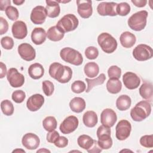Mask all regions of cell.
<instances>
[{"label": "cell", "mask_w": 153, "mask_h": 153, "mask_svg": "<svg viewBox=\"0 0 153 153\" xmlns=\"http://www.w3.org/2000/svg\"><path fill=\"white\" fill-rule=\"evenodd\" d=\"M48 73L51 78L62 84L68 82L72 76V71L70 67L58 62H54L50 65Z\"/></svg>", "instance_id": "obj_1"}, {"label": "cell", "mask_w": 153, "mask_h": 153, "mask_svg": "<svg viewBox=\"0 0 153 153\" xmlns=\"http://www.w3.org/2000/svg\"><path fill=\"white\" fill-rule=\"evenodd\" d=\"M151 112V105L148 101L142 100L131 109L130 116L133 120L140 122L149 116Z\"/></svg>", "instance_id": "obj_2"}, {"label": "cell", "mask_w": 153, "mask_h": 153, "mask_svg": "<svg viewBox=\"0 0 153 153\" xmlns=\"http://www.w3.org/2000/svg\"><path fill=\"white\" fill-rule=\"evenodd\" d=\"M148 15V12L145 10H141L134 13L128 19V26L134 31L143 30L146 25Z\"/></svg>", "instance_id": "obj_3"}, {"label": "cell", "mask_w": 153, "mask_h": 153, "mask_svg": "<svg viewBox=\"0 0 153 153\" xmlns=\"http://www.w3.org/2000/svg\"><path fill=\"white\" fill-rule=\"evenodd\" d=\"M60 56L63 61L75 66L81 65L83 62L82 54L78 51L71 47L62 48L60 51Z\"/></svg>", "instance_id": "obj_4"}, {"label": "cell", "mask_w": 153, "mask_h": 153, "mask_svg": "<svg viewBox=\"0 0 153 153\" xmlns=\"http://www.w3.org/2000/svg\"><path fill=\"white\" fill-rule=\"evenodd\" d=\"M97 42L101 49L108 54L115 51L118 45L117 40L107 32H103L98 36Z\"/></svg>", "instance_id": "obj_5"}, {"label": "cell", "mask_w": 153, "mask_h": 153, "mask_svg": "<svg viewBox=\"0 0 153 153\" xmlns=\"http://www.w3.org/2000/svg\"><path fill=\"white\" fill-rule=\"evenodd\" d=\"M78 24V19L74 14H68L65 15L58 21L56 26L65 33L75 30Z\"/></svg>", "instance_id": "obj_6"}, {"label": "cell", "mask_w": 153, "mask_h": 153, "mask_svg": "<svg viewBox=\"0 0 153 153\" xmlns=\"http://www.w3.org/2000/svg\"><path fill=\"white\" fill-rule=\"evenodd\" d=\"M133 56L138 61L148 60L153 56L152 48L146 44H139L133 49Z\"/></svg>", "instance_id": "obj_7"}, {"label": "cell", "mask_w": 153, "mask_h": 153, "mask_svg": "<svg viewBox=\"0 0 153 153\" xmlns=\"http://www.w3.org/2000/svg\"><path fill=\"white\" fill-rule=\"evenodd\" d=\"M115 136L119 140H124L127 139L131 130L130 123L126 120H120L115 127Z\"/></svg>", "instance_id": "obj_8"}, {"label": "cell", "mask_w": 153, "mask_h": 153, "mask_svg": "<svg viewBox=\"0 0 153 153\" xmlns=\"http://www.w3.org/2000/svg\"><path fill=\"white\" fill-rule=\"evenodd\" d=\"M7 78L10 85L14 88L22 87L25 83L24 75L14 68H11L7 71Z\"/></svg>", "instance_id": "obj_9"}, {"label": "cell", "mask_w": 153, "mask_h": 153, "mask_svg": "<svg viewBox=\"0 0 153 153\" xmlns=\"http://www.w3.org/2000/svg\"><path fill=\"white\" fill-rule=\"evenodd\" d=\"M79 121L76 117L70 115L62 121L60 124L59 129L63 134H69L74 131L78 127Z\"/></svg>", "instance_id": "obj_10"}, {"label": "cell", "mask_w": 153, "mask_h": 153, "mask_svg": "<svg viewBox=\"0 0 153 153\" xmlns=\"http://www.w3.org/2000/svg\"><path fill=\"white\" fill-rule=\"evenodd\" d=\"M47 13L45 8L42 5L34 7L30 13V19L35 25H41L45 21Z\"/></svg>", "instance_id": "obj_11"}, {"label": "cell", "mask_w": 153, "mask_h": 153, "mask_svg": "<svg viewBox=\"0 0 153 153\" xmlns=\"http://www.w3.org/2000/svg\"><path fill=\"white\" fill-rule=\"evenodd\" d=\"M18 53L22 59L29 62L35 59L36 51L34 48L28 43L20 44L17 48Z\"/></svg>", "instance_id": "obj_12"}, {"label": "cell", "mask_w": 153, "mask_h": 153, "mask_svg": "<svg viewBox=\"0 0 153 153\" xmlns=\"http://www.w3.org/2000/svg\"><path fill=\"white\" fill-rule=\"evenodd\" d=\"M117 5V4L114 2H102L97 5V11L102 16H116Z\"/></svg>", "instance_id": "obj_13"}, {"label": "cell", "mask_w": 153, "mask_h": 153, "mask_svg": "<svg viewBox=\"0 0 153 153\" xmlns=\"http://www.w3.org/2000/svg\"><path fill=\"white\" fill-rule=\"evenodd\" d=\"M77 4V11L78 14L83 19L89 18L93 13L92 2L90 0H78L76 1Z\"/></svg>", "instance_id": "obj_14"}, {"label": "cell", "mask_w": 153, "mask_h": 153, "mask_svg": "<svg viewBox=\"0 0 153 153\" xmlns=\"http://www.w3.org/2000/svg\"><path fill=\"white\" fill-rule=\"evenodd\" d=\"M117 120V116L113 109L106 108L102 111L100 114V123L102 125L111 128L114 126Z\"/></svg>", "instance_id": "obj_15"}, {"label": "cell", "mask_w": 153, "mask_h": 153, "mask_svg": "<svg viewBox=\"0 0 153 153\" xmlns=\"http://www.w3.org/2000/svg\"><path fill=\"white\" fill-rule=\"evenodd\" d=\"M123 81L124 86L129 90L137 88L140 84V78L131 72H127L123 76Z\"/></svg>", "instance_id": "obj_16"}, {"label": "cell", "mask_w": 153, "mask_h": 153, "mask_svg": "<svg viewBox=\"0 0 153 153\" xmlns=\"http://www.w3.org/2000/svg\"><path fill=\"white\" fill-rule=\"evenodd\" d=\"M22 143L25 148L29 150H33L39 146L40 140L36 134L33 133H27L23 136Z\"/></svg>", "instance_id": "obj_17"}, {"label": "cell", "mask_w": 153, "mask_h": 153, "mask_svg": "<svg viewBox=\"0 0 153 153\" xmlns=\"http://www.w3.org/2000/svg\"><path fill=\"white\" fill-rule=\"evenodd\" d=\"M44 103V96L41 94H35L29 97L26 102V106L29 111L35 112L39 110Z\"/></svg>", "instance_id": "obj_18"}, {"label": "cell", "mask_w": 153, "mask_h": 153, "mask_svg": "<svg viewBox=\"0 0 153 153\" xmlns=\"http://www.w3.org/2000/svg\"><path fill=\"white\" fill-rule=\"evenodd\" d=\"M11 31L14 38L22 39L27 36V26L26 23L23 21H16L12 25Z\"/></svg>", "instance_id": "obj_19"}, {"label": "cell", "mask_w": 153, "mask_h": 153, "mask_svg": "<svg viewBox=\"0 0 153 153\" xmlns=\"http://www.w3.org/2000/svg\"><path fill=\"white\" fill-rule=\"evenodd\" d=\"M47 37V33L42 27H35L31 33L32 41L35 45H41L43 44Z\"/></svg>", "instance_id": "obj_20"}, {"label": "cell", "mask_w": 153, "mask_h": 153, "mask_svg": "<svg viewBox=\"0 0 153 153\" xmlns=\"http://www.w3.org/2000/svg\"><path fill=\"white\" fill-rule=\"evenodd\" d=\"M120 41L123 47L128 48L132 47L135 44L136 38L133 33L128 31H126L121 34L120 36Z\"/></svg>", "instance_id": "obj_21"}, {"label": "cell", "mask_w": 153, "mask_h": 153, "mask_svg": "<svg viewBox=\"0 0 153 153\" xmlns=\"http://www.w3.org/2000/svg\"><path fill=\"white\" fill-rule=\"evenodd\" d=\"M45 9L47 13V16L50 18H56L60 14V7L56 1L47 0Z\"/></svg>", "instance_id": "obj_22"}, {"label": "cell", "mask_w": 153, "mask_h": 153, "mask_svg": "<svg viewBox=\"0 0 153 153\" xmlns=\"http://www.w3.org/2000/svg\"><path fill=\"white\" fill-rule=\"evenodd\" d=\"M139 94L140 96L147 100L152 101L153 96V87L152 84L149 81H145L140 87Z\"/></svg>", "instance_id": "obj_23"}, {"label": "cell", "mask_w": 153, "mask_h": 153, "mask_svg": "<svg viewBox=\"0 0 153 153\" xmlns=\"http://www.w3.org/2000/svg\"><path fill=\"white\" fill-rule=\"evenodd\" d=\"M28 74L31 78L38 79L44 75V69L41 64L35 63L29 66L28 68Z\"/></svg>", "instance_id": "obj_24"}, {"label": "cell", "mask_w": 153, "mask_h": 153, "mask_svg": "<svg viewBox=\"0 0 153 153\" xmlns=\"http://www.w3.org/2000/svg\"><path fill=\"white\" fill-rule=\"evenodd\" d=\"M84 124L90 128L94 127L97 123L98 117L96 113L93 111H88L85 112L82 117Z\"/></svg>", "instance_id": "obj_25"}, {"label": "cell", "mask_w": 153, "mask_h": 153, "mask_svg": "<svg viewBox=\"0 0 153 153\" xmlns=\"http://www.w3.org/2000/svg\"><path fill=\"white\" fill-rule=\"evenodd\" d=\"M71 109L75 113H80L85 108V101L80 97H74L69 102Z\"/></svg>", "instance_id": "obj_26"}, {"label": "cell", "mask_w": 153, "mask_h": 153, "mask_svg": "<svg viewBox=\"0 0 153 153\" xmlns=\"http://www.w3.org/2000/svg\"><path fill=\"white\" fill-rule=\"evenodd\" d=\"M65 33H63L56 26L50 27L47 32L48 39L52 41H59L64 37Z\"/></svg>", "instance_id": "obj_27"}, {"label": "cell", "mask_w": 153, "mask_h": 153, "mask_svg": "<svg viewBox=\"0 0 153 153\" xmlns=\"http://www.w3.org/2000/svg\"><path fill=\"white\" fill-rule=\"evenodd\" d=\"M131 104V98L126 94L120 96L116 100V106L118 109L121 111L127 110L130 107Z\"/></svg>", "instance_id": "obj_28"}, {"label": "cell", "mask_w": 153, "mask_h": 153, "mask_svg": "<svg viewBox=\"0 0 153 153\" xmlns=\"http://www.w3.org/2000/svg\"><path fill=\"white\" fill-rule=\"evenodd\" d=\"M122 88V83L119 79L109 78L106 82V89L111 94L118 93Z\"/></svg>", "instance_id": "obj_29"}, {"label": "cell", "mask_w": 153, "mask_h": 153, "mask_svg": "<svg viewBox=\"0 0 153 153\" xmlns=\"http://www.w3.org/2000/svg\"><path fill=\"white\" fill-rule=\"evenodd\" d=\"M85 75L88 78L96 77L99 72V65L94 62H91L85 64L84 68Z\"/></svg>", "instance_id": "obj_30"}, {"label": "cell", "mask_w": 153, "mask_h": 153, "mask_svg": "<svg viewBox=\"0 0 153 153\" xmlns=\"http://www.w3.org/2000/svg\"><path fill=\"white\" fill-rule=\"evenodd\" d=\"M106 79V76L104 74H101L99 76H98L95 79H89L85 78V80L87 82V88L86 89L85 92L88 93L90 92L91 89L98 85H102L104 83Z\"/></svg>", "instance_id": "obj_31"}, {"label": "cell", "mask_w": 153, "mask_h": 153, "mask_svg": "<svg viewBox=\"0 0 153 153\" xmlns=\"http://www.w3.org/2000/svg\"><path fill=\"white\" fill-rule=\"evenodd\" d=\"M94 139L87 134L80 135L77 139V143L81 148L88 150L93 144Z\"/></svg>", "instance_id": "obj_32"}, {"label": "cell", "mask_w": 153, "mask_h": 153, "mask_svg": "<svg viewBox=\"0 0 153 153\" xmlns=\"http://www.w3.org/2000/svg\"><path fill=\"white\" fill-rule=\"evenodd\" d=\"M98 137V144L102 149H108L112 146V139L111 134H106L100 136Z\"/></svg>", "instance_id": "obj_33"}, {"label": "cell", "mask_w": 153, "mask_h": 153, "mask_svg": "<svg viewBox=\"0 0 153 153\" xmlns=\"http://www.w3.org/2000/svg\"><path fill=\"white\" fill-rule=\"evenodd\" d=\"M57 120L53 116H48L42 121V126L47 131L54 130L57 127Z\"/></svg>", "instance_id": "obj_34"}, {"label": "cell", "mask_w": 153, "mask_h": 153, "mask_svg": "<svg viewBox=\"0 0 153 153\" xmlns=\"http://www.w3.org/2000/svg\"><path fill=\"white\" fill-rule=\"evenodd\" d=\"M1 108L3 114L7 116L13 115L14 112V106L11 101L8 99L4 100L1 103Z\"/></svg>", "instance_id": "obj_35"}, {"label": "cell", "mask_w": 153, "mask_h": 153, "mask_svg": "<svg viewBox=\"0 0 153 153\" xmlns=\"http://www.w3.org/2000/svg\"><path fill=\"white\" fill-rule=\"evenodd\" d=\"M130 6L127 2H124L117 4L116 7L117 14V15L121 16H126L129 14L130 12Z\"/></svg>", "instance_id": "obj_36"}, {"label": "cell", "mask_w": 153, "mask_h": 153, "mask_svg": "<svg viewBox=\"0 0 153 153\" xmlns=\"http://www.w3.org/2000/svg\"><path fill=\"white\" fill-rule=\"evenodd\" d=\"M86 85L84 82L81 80L75 81L71 85L72 91L76 94H79L82 93L85 90Z\"/></svg>", "instance_id": "obj_37"}, {"label": "cell", "mask_w": 153, "mask_h": 153, "mask_svg": "<svg viewBox=\"0 0 153 153\" xmlns=\"http://www.w3.org/2000/svg\"><path fill=\"white\" fill-rule=\"evenodd\" d=\"M5 12L7 17L11 20L15 21V20H17L19 18V13L18 10L16 7L12 5L8 6L5 9Z\"/></svg>", "instance_id": "obj_38"}, {"label": "cell", "mask_w": 153, "mask_h": 153, "mask_svg": "<svg viewBox=\"0 0 153 153\" xmlns=\"http://www.w3.org/2000/svg\"><path fill=\"white\" fill-rule=\"evenodd\" d=\"M42 90L47 96H50L53 94L54 90L53 83L49 80H45L42 82Z\"/></svg>", "instance_id": "obj_39"}, {"label": "cell", "mask_w": 153, "mask_h": 153, "mask_svg": "<svg viewBox=\"0 0 153 153\" xmlns=\"http://www.w3.org/2000/svg\"><path fill=\"white\" fill-rule=\"evenodd\" d=\"M108 75L109 78L119 79L121 75V69L116 65H112L109 68Z\"/></svg>", "instance_id": "obj_40"}, {"label": "cell", "mask_w": 153, "mask_h": 153, "mask_svg": "<svg viewBox=\"0 0 153 153\" xmlns=\"http://www.w3.org/2000/svg\"><path fill=\"white\" fill-rule=\"evenodd\" d=\"M85 56L89 60L96 59L99 56V50L94 46H89L85 50Z\"/></svg>", "instance_id": "obj_41"}, {"label": "cell", "mask_w": 153, "mask_h": 153, "mask_svg": "<svg viewBox=\"0 0 153 153\" xmlns=\"http://www.w3.org/2000/svg\"><path fill=\"white\" fill-rule=\"evenodd\" d=\"M139 142L142 146L151 148L153 147V135H144L140 137Z\"/></svg>", "instance_id": "obj_42"}, {"label": "cell", "mask_w": 153, "mask_h": 153, "mask_svg": "<svg viewBox=\"0 0 153 153\" xmlns=\"http://www.w3.org/2000/svg\"><path fill=\"white\" fill-rule=\"evenodd\" d=\"M25 97H26L25 93L21 90H17L14 91L11 95V98L13 100L17 103H22L25 99Z\"/></svg>", "instance_id": "obj_43"}, {"label": "cell", "mask_w": 153, "mask_h": 153, "mask_svg": "<svg viewBox=\"0 0 153 153\" xmlns=\"http://www.w3.org/2000/svg\"><path fill=\"white\" fill-rule=\"evenodd\" d=\"M1 46L5 50H11L14 46V41L12 38L6 36L1 39Z\"/></svg>", "instance_id": "obj_44"}, {"label": "cell", "mask_w": 153, "mask_h": 153, "mask_svg": "<svg viewBox=\"0 0 153 153\" xmlns=\"http://www.w3.org/2000/svg\"><path fill=\"white\" fill-rule=\"evenodd\" d=\"M54 145L57 148H63L66 147L68 144V139L65 136H59L54 143Z\"/></svg>", "instance_id": "obj_45"}, {"label": "cell", "mask_w": 153, "mask_h": 153, "mask_svg": "<svg viewBox=\"0 0 153 153\" xmlns=\"http://www.w3.org/2000/svg\"><path fill=\"white\" fill-rule=\"evenodd\" d=\"M59 136L60 135L59 133L54 130L51 131H48V133L47 134L46 139L49 143H54Z\"/></svg>", "instance_id": "obj_46"}, {"label": "cell", "mask_w": 153, "mask_h": 153, "mask_svg": "<svg viewBox=\"0 0 153 153\" xmlns=\"http://www.w3.org/2000/svg\"><path fill=\"white\" fill-rule=\"evenodd\" d=\"M8 30V22L2 17H0V34L5 33Z\"/></svg>", "instance_id": "obj_47"}, {"label": "cell", "mask_w": 153, "mask_h": 153, "mask_svg": "<svg viewBox=\"0 0 153 153\" xmlns=\"http://www.w3.org/2000/svg\"><path fill=\"white\" fill-rule=\"evenodd\" d=\"M102 149L99 146L97 141L96 140H94L93 144L87 151L89 153H99V152H100L102 151Z\"/></svg>", "instance_id": "obj_48"}, {"label": "cell", "mask_w": 153, "mask_h": 153, "mask_svg": "<svg viewBox=\"0 0 153 153\" xmlns=\"http://www.w3.org/2000/svg\"><path fill=\"white\" fill-rule=\"evenodd\" d=\"M131 2L137 7H143L146 5L147 1L146 0H131Z\"/></svg>", "instance_id": "obj_49"}, {"label": "cell", "mask_w": 153, "mask_h": 153, "mask_svg": "<svg viewBox=\"0 0 153 153\" xmlns=\"http://www.w3.org/2000/svg\"><path fill=\"white\" fill-rule=\"evenodd\" d=\"M11 1L10 0H1L0 1V10L1 11L5 10V9L10 5Z\"/></svg>", "instance_id": "obj_50"}, {"label": "cell", "mask_w": 153, "mask_h": 153, "mask_svg": "<svg viewBox=\"0 0 153 153\" xmlns=\"http://www.w3.org/2000/svg\"><path fill=\"white\" fill-rule=\"evenodd\" d=\"M1 64V78H3L6 74H7V67L5 66V65L3 63V62H0Z\"/></svg>", "instance_id": "obj_51"}, {"label": "cell", "mask_w": 153, "mask_h": 153, "mask_svg": "<svg viewBox=\"0 0 153 153\" xmlns=\"http://www.w3.org/2000/svg\"><path fill=\"white\" fill-rule=\"evenodd\" d=\"M13 3L17 5H20L25 2V0H13Z\"/></svg>", "instance_id": "obj_52"}, {"label": "cell", "mask_w": 153, "mask_h": 153, "mask_svg": "<svg viewBox=\"0 0 153 153\" xmlns=\"http://www.w3.org/2000/svg\"><path fill=\"white\" fill-rule=\"evenodd\" d=\"M36 152H50V151H49L45 148H41L39 150H38Z\"/></svg>", "instance_id": "obj_53"}, {"label": "cell", "mask_w": 153, "mask_h": 153, "mask_svg": "<svg viewBox=\"0 0 153 153\" xmlns=\"http://www.w3.org/2000/svg\"><path fill=\"white\" fill-rule=\"evenodd\" d=\"M25 152V151L24 150H22V149H16L15 150H14L13 151V152Z\"/></svg>", "instance_id": "obj_54"}, {"label": "cell", "mask_w": 153, "mask_h": 153, "mask_svg": "<svg viewBox=\"0 0 153 153\" xmlns=\"http://www.w3.org/2000/svg\"><path fill=\"white\" fill-rule=\"evenodd\" d=\"M58 3L59 2H60V3H67V2H70V1H56Z\"/></svg>", "instance_id": "obj_55"}]
</instances>
